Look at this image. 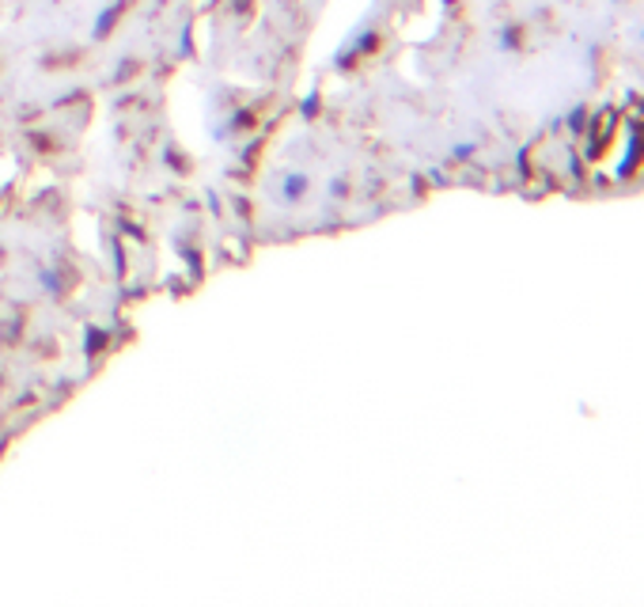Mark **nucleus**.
Listing matches in <instances>:
<instances>
[{
	"label": "nucleus",
	"instance_id": "obj_1",
	"mask_svg": "<svg viewBox=\"0 0 644 607\" xmlns=\"http://www.w3.org/2000/svg\"><path fill=\"white\" fill-rule=\"evenodd\" d=\"M375 46H380V34H375V31H360L353 42H346V46L334 54V65H338L341 73H349V68H357L360 57L372 54Z\"/></svg>",
	"mask_w": 644,
	"mask_h": 607
},
{
	"label": "nucleus",
	"instance_id": "obj_2",
	"mask_svg": "<svg viewBox=\"0 0 644 607\" xmlns=\"http://www.w3.org/2000/svg\"><path fill=\"white\" fill-rule=\"evenodd\" d=\"M125 0H114V4H107L102 8V12L96 15V28H91V34H96V39H110V31L118 28V20H122L125 15Z\"/></svg>",
	"mask_w": 644,
	"mask_h": 607
},
{
	"label": "nucleus",
	"instance_id": "obj_3",
	"mask_svg": "<svg viewBox=\"0 0 644 607\" xmlns=\"http://www.w3.org/2000/svg\"><path fill=\"white\" fill-rule=\"evenodd\" d=\"M307 186H312V178H307L304 171H288V175L281 178V202H285V205H296V202L307 194Z\"/></svg>",
	"mask_w": 644,
	"mask_h": 607
},
{
	"label": "nucleus",
	"instance_id": "obj_4",
	"mask_svg": "<svg viewBox=\"0 0 644 607\" xmlns=\"http://www.w3.org/2000/svg\"><path fill=\"white\" fill-rule=\"evenodd\" d=\"M637 160H641V130L633 126L630 133V144H625V160L618 164V178H630L633 171H637Z\"/></svg>",
	"mask_w": 644,
	"mask_h": 607
},
{
	"label": "nucleus",
	"instance_id": "obj_5",
	"mask_svg": "<svg viewBox=\"0 0 644 607\" xmlns=\"http://www.w3.org/2000/svg\"><path fill=\"white\" fill-rule=\"evenodd\" d=\"M596 137H591V160H599V152H603V144H607V133L614 130V110H603V115L596 118Z\"/></svg>",
	"mask_w": 644,
	"mask_h": 607
},
{
	"label": "nucleus",
	"instance_id": "obj_6",
	"mask_svg": "<svg viewBox=\"0 0 644 607\" xmlns=\"http://www.w3.org/2000/svg\"><path fill=\"white\" fill-rule=\"evenodd\" d=\"M107 342H110V330L107 327H88V330H84V357L91 361V357L107 349Z\"/></svg>",
	"mask_w": 644,
	"mask_h": 607
},
{
	"label": "nucleus",
	"instance_id": "obj_7",
	"mask_svg": "<svg viewBox=\"0 0 644 607\" xmlns=\"http://www.w3.org/2000/svg\"><path fill=\"white\" fill-rule=\"evenodd\" d=\"M496 46H501L504 54H515V50L523 46V31L515 28V23H509V28L501 31V39H496Z\"/></svg>",
	"mask_w": 644,
	"mask_h": 607
},
{
	"label": "nucleus",
	"instance_id": "obj_8",
	"mask_svg": "<svg viewBox=\"0 0 644 607\" xmlns=\"http://www.w3.org/2000/svg\"><path fill=\"white\" fill-rule=\"evenodd\" d=\"M254 126V115L251 110H236V115L228 118V126L220 130V137H228V133H239V130H251Z\"/></svg>",
	"mask_w": 644,
	"mask_h": 607
},
{
	"label": "nucleus",
	"instance_id": "obj_9",
	"mask_svg": "<svg viewBox=\"0 0 644 607\" xmlns=\"http://www.w3.org/2000/svg\"><path fill=\"white\" fill-rule=\"evenodd\" d=\"M569 130L572 133H588V110H583V107L572 110V115H569Z\"/></svg>",
	"mask_w": 644,
	"mask_h": 607
},
{
	"label": "nucleus",
	"instance_id": "obj_10",
	"mask_svg": "<svg viewBox=\"0 0 644 607\" xmlns=\"http://www.w3.org/2000/svg\"><path fill=\"white\" fill-rule=\"evenodd\" d=\"M299 110H304V118H315V115H319V91H312V96L304 99V107H299Z\"/></svg>",
	"mask_w": 644,
	"mask_h": 607
},
{
	"label": "nucleus",
	"instance_id": "obj_11",
	"mask_svg": "<svg viewBox=\"0 0 644 607\" xmlns=\"http://www.w3.org/2000/svg\"><path fill=\"white\" fill-rule=\"evenodd\" d=\"M42 289H46V293H62V285H57V273L54 270H42Z\"/></svg>",
	"mask_w": 644,
	"mask_h": 607
},
{
	"label": "nucleus",
	"instance_id": "obj_12",
	"mask_svg": "<svg viewBox=\"0 0 644 607\" xmlns=\"http://www.w3.org/2000/svg\"><path fill=\"white\" fill-rule=\"evenodd\" d=\"M474 149H478L474 141H467V144H455V160H467V156H470V152H474Z\"/></svg>",
	"mask_w": 644,
	"mask_h": 607
}]
</instances>
